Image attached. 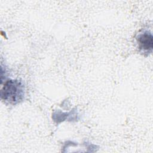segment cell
I'll use <instances>...</instances> for the list:
<instances>
[{
	"label": "cell",
	"instance_id": "cell-2",
	"mask_svg": "<svg viewBox=\"0 0 153 153\" xmlns=\"http://www.w3.org/2000/svg\"><path fill=\"white\" fill-rule=\"evenodd\" d=\"M136 42L140 51L143 53H151L153 47L152 33L148 30L140 31L136 36Z\"/></svg>",
	"mask_w": 153,
	"mask_h": 153
},
{
	"label": "cell",
	"instance_id": "cell-1",
	"mask_svg": "<svg viewBox=\"0 0 153 153\" xmlns=\"http://www.w3.org/2000/svg\"><path fill=\"white\" fill-rule=\"evenodd\" d=\"M25 95L24 86L19 80L7 81L1 89V99L4 102L16 105L23 100Z\"/></svg>",
	"mask_w": 153,
	"mask_h": 153
}]
</instances>
